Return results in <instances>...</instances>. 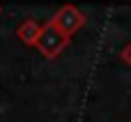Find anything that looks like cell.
Returning a JSON list of instances; mask_svg holds the SVG:
<instances>
[{
    "label": "cell",
    "mask_w": 131,
    "mask_h": 122,
    "mask_svg": "<svg viewBox=\"0 0 131 122\" xmlns=\"http://www.w3.org/2000/svg\"><path fill=\"white\" fill-rule=\"evenodd\" d=\"M39 35H41V25H39L37 21H32V18L23 21V23H21V28H18V37H21L25 44H35V46H37Z\"/></svg>",
    "instance_id": "obj_3"
},
{
    "label": "cell",
    "mask_w": 131,
    "mask_h": 122,
    "mask_svg": "<svg viewBox=\"0 0 131 122\" xmlns=\"http://www.w3.org/2000/svg\"><path fill=\"white\" fill-rule=\"evenodd\" d=\"M67 42H69V37H67L53 21H48L46 25H41V35H39V39H37V48H39L46 58H55V55L67 46Z\"/></svg>",
    "instance_id": "obj_1"
},
{
    "label": "cell",
    "mask_w": 131,
    "mask_h": 122,
    "mask_svg": "<svg viewBox=\"0 0 131 122\" xmlns=\"http://www.w3.org/2000/svg\"><path fill=\"white\" fill-rule=\"evenodd\" d=\"M51 21H53V23H55V25L67 35V37H71V35L83 25V14H81L74 5H64V7L58 9V14H55Z\"/></svg>",
    "instance_id": "obj_2"
}]
</instances>
